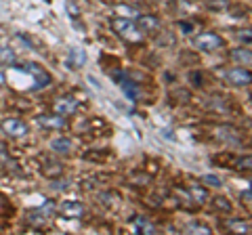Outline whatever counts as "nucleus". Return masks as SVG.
Masks as SVG:
<instances>
[{
  "mask_svg": "<svg viewBox=\"0 0 252 235\" xmlns=\"http://www.w3.org/2000/svg\"><path fill=\"white\" fill-rule=\"evenodd\" d=\"M212 208L219 210V212H231V202L223 198V195H217V198H212Z\"/></svg>",
  "mask_w": 252,
  "mask_h": 235,
  "instance_id": "ddd939ff",
  "label": "nucleus"
},
{
  "mask_svg": "<svg viewBox=\"0 0 252 235\" xmlns=\"http://www.w3.org/2000/svg\"><path fill=\"white\" fill-rule=\"evenodd\" d=\"M227 227H229L231 233H250V225L244 223V221H238V218H231V221H227Z\"/></svg>",
  "mask_w": 252,
  "mask_h": 235,
  "instance_id": "2eb2a0df",
  "label": "nucleus"
},
{
  "mask_svg": "<svg viewBox=\"0 0 252 235\" xmlns=\"http://www.w3.org/2000/svg\"><path fill=\"white\" fill-rule=\"evenodd\" d=\"M120 84H122L124 95L128 97L130 101H137V97H139V86H137L135 82H130V80H122Z\"/></svg>",
  "mask_w": 252,
  "mask_h": 235,
  "instance_id": "4468645a",
  "label": "nucleus"
},
{
  "mask_svg": "<svg viewBox=\"0 0 252 235\" xmlns=\"http://www.w3.org/2000/svg\"><path fill=\"white\" fill-rule=\"evenodd\" d=\"M116 13H120L122 17H137V11L135 9H130V6H116Z\"/></svg>",
  "mask_w": 252,
  "mask_h": 235,
  "instance_id": "4be33fe9",
  "label": "nucleus"
},
{
  "mask_svg": "<svg viewBox=\"0 0 252 235\" xmlns=\"http://www.w3.org/2000/svg\"><path fill=\"white\" fill-rule=\"evenodd\" d=\"M72 149H74V143H72V139H67V137H59V139H53L51 141V151L53 153L67 155Z\"/></svg>",
  "mask_w": 252,
  "mask_h": 235,
  "instance_id": "9d476101",
  "label": "nucleus"
},
{
  "mask_svg": "<svg viewBox=\"0 0 252 235\" xmlns=\"http://www.w3.org/2000/svg\"><path fill=\"white\" fill-rule=\"evenodd\" d=\"M0 229H2V227H0Z\"/></svg>",
  "mask_w": 252,
  "mask_h": 235,
  "instance_id": "7c9ffc66",
  "label": "nucleus"
},
{
  "mask_svg": "<svg viewBox=\"0 0 252 235\" xmlns=\"http://www.w3.org/2000/svg\"><path fill=\"white\" fill-rule=\"evenodd\" d=\"M238 38H240V40L250 42V40H252V34H238Z\"/></svg>",
  "mask_w": 252,
  "mask_h": 235,
  "instance_id": "cd10ccee",
  "label": "nucleus"
},
{
  "mask_svg": "<svg viewBox=\"0 0 252 235\" xmlns=\"http://www.w3.org/2000/svg\"><path fill=\"white\" fill-rule=\"evenodd\" d=\"M210 9L212 11H219V9H227L229 6V0H210Z\"/></svg>",
  "mask_w": 252,
  "mask_h": 235,
  "instance_id": "b1692460",
  "label": "nucleus"
},
{
  "mask_svg": "<svg viewBox=\"0 0 252 235\" xmlns=\"http://www.w3.org/2000/svg\"><path fill=\"white\" fill-rule=\"evenodd\" d=\"M225 80L233 86H248V84H252V72L246 67H231L229 72L225 74Z\"/></svg>",
  "mask_w": 252,
  "mask_h": 235,
  "instance_id": "39448f33",
  "label": "nucleus"
},
{
  "mask_svg": "<svg viewBox=\"0 0 252 235\" xmlns=\"http://www.w3.org/2000/svg\"><path fill=\"white\" fill-rule=\"evenodd\" d=\"M185 233H200V235H208L210 233V229L206 225H200V223H189L187 227H185Z\"/></svg>",
  "mask_w": 252,
  "mask_h": 235,
  "instance_id": "412c9836",
  "label": "nucleus"
},
{
  "mask_svg": "<svg viewBox=\"0 0 252 235\" xmlns=\"http://www.w3.org/2000/svg\"><path fill=\"white\" fill-rule=\"evenodd\" d=\"M179 26H181V29H185V34H191V32H193V26H191V23H185V21H181Z\"/></svg>",
  "mask_w": 252,
  "mask_h": 235,
  "instance_id": "bb28decb",
  "label": "nucleus"
},
{
  "mask_svg": "<svg viewBox=\"0 0 252 235\" xmlns=\"http://www.w3.org/2000/svg\"><path fill=\"white\" fill-rule=\"evenodd\" d=\"M135 227H137V231H143V233H147V235L158 233L156 227H154L152 223H147L145 218H135Z\"/></svg>",
  "mask_w": 252,
  "mask_h": 235,
  "instance_id": "aec40b11",
  "label": "nucleus"
},
{
  "mask_svg": "<svg viewBox=\"0 0 252 235\" xmlns=\"http://www.w3.org/2000/svg\"><path fill=\"white\" fill-rule=\"evenodd\" d=\"M231 59L238 65H252V51L250 49H233L231 51Z\"/></svg>",
  "mask_w": 252,
  "mask_h": 235,
  "instance_id": "f8f14e48",
  "label": "nucleus"
},
{
  "mask_svg": "<svg viewBox=\"0 0 252 235\" xmlns=\"http://www.w3.org/2000/svg\"><path fill=\"white\" fill-rule=\"evenodd\" d=\"M4 84H6V78H4V74H2V72H0V88H2Z\"/></svg>",
  "mask_w": 252,
  "mask_h": 235,
  "instance_id": "c756f323",
  "label": "nucleus"
},
{
  "mask_svg": "<svg viewBox=\"0 0 252 235\" xmlns=\"http://www.w3.org/2000/svg\"><path fill=\"white\" fill-rule=\"evenodd\" d=\"M61 214L65 216V218H80L84 214V206L80 202H76V200H65V202H61Z\"/></svg>",
  "mask_w": 252,
  "mask_h": 235,
  "instance_id": "1a4fd4ad",
  "label": "nucleus"
},
{
  "mask_svg": "<svg viewBox=\"0 0 252 235\" xmlns=\"http://www.w3.org/2000/svg\"><path fill=\"white\" fill-rule=\"evenodd\" d=\"M53 112L67 118L78 112V101L74 97H57L53 101Z\"/></svg>",
  "mask_w": 252,
  "mask_h": 235,
  "instance_id": "0eeeda50",
  "label": "nucleus"
},
{
  "mask_svg": "<svg viewBox=\"0 0 252 235\" xmlns=\"http://www.w3.org/2000/svg\"><path fill=\"white\" fill-rule=\"evenodd\" d=\"M67 63L69 67H84L86 63V53L84 49H69V55H67Z\"/></svg>",
  "mask_w": 252,
  "mask_h": 235,
  "instance_id": "9b49d317",
  "label": "nucleus"
},
{
  "mask_svg": "<svg viewBox=\"0 0 252 235\" xmlns=\"http://www.w3.org/2000/svg\"><path fill=\"white\" fill-rule=\"evenodd\" d=\"M6 210H11V208H9V204H6L4 198H0V216L6 214Z\"/></svg>",
  "mask_w": 252,
  "mask_h": 235,
  "instance_id": "a878e982",
  "label": "nucleus"
},
{
  "mask_svg": "<svg viewBox=\"0 0 252 235\" xmlns=\"http://www.w3.org/2000/svg\"><path fill=\"white\" fill-rule=\"evenodd\" d=\"M242 200H246V202H252V191H246V193H242Z\"/></svg>",
  "mask_w": 252,
  "mask_h": 235,
  "instance_id": "c85d7f7f",
  "label": "nucleus"
},
{
  "mask_svg": "<svg viewBox=\"0 0 252 235\" xmlns=\"http://www.w3.org/2000/svg\"><path fill=\"white\" fill-rule=\"evenodd\" d=\"M65 9H67V15L72 19H78V15H80V11H78V6L72 2V0H65Z\"/></svg>",
  "mask_w": 252,
  "mask_h": 235,
  "instance_id": "5701e85b",
  "label": "nucleus"
},
{
  "mask_svg": "<svg viewBox=\"0 0 252 235\" xmlns=\"http://www.w3.org/2000/svg\"><path fill=\"white\" fill-rule=\"evenodd\" d=\"M19 69H23V72H28L32 78H34V86L32 88L34 90H38V88H46L51 82H53V78H51V74L46 72V69L42 67V65H38V63H32V61H28V63H21L19 65Z\"/></svg>",
  "mask_w": 252,
  "mask_h": 235,
  "instance_id": "f03ea898",
  "label": "nucleus"
},
{
  "mask_svg": "<svg viewBox=\"0 0 252 235\" xmlns=\"http://www.w3.org/2000/svg\"><path fill=\"white\" fill-rule=\"evenodd\" d=\"M38 126H42L44 130H63L67 126V120L65 116H59V114H51V116H38L36 118Z\"/></svg>",
  "mask_w": 252,
  "mask_h": 235,
  "instance_id": "423d86ee",
  "label": "nucleus"
},
{
  "mask_svg": "<svg viewBox=\"0 0 252 235\" xmlns=\"http://www.w3.org/2000/svg\"><path fill=\"white\" fill-rule=\"evenodd\" d=\"M189 195H191V200H195V204H204L208 200V193L204 187H198V185H191L189 187Z\"/></svg>",
  "mask_w": 252,
  "mask_h": 235,
  "instance_id": "dca6fc26",
  "label": "nucleus"
},
{
  "mask_svg": "<svg viewBox=\"0 0 252 235\" xmlns=\"http://www.w3.org/2000/svg\"><path fill=\"white\" fill-rule=\"evenodd\" d=\"M137 28L141 34H158L160 32V19L154 15H137Z\"/></svg>",
  "mask_w": 252,
  "mask_h": 235,
  "instance_id": "6e6552de",
  "label": "nucleus"
},
{
  "mask_svg": "<svg viewBox=\"0 0 252 235\" xmlns=\"http://www.w3.org/2000/svg\"><path fill=\"white\" fill-rule=\"evenodd\" d=\"M0 63H4V65L15 63V53H13V49H9V46H4V44H0Z\"/></svg>",
  "mask_w": 252,
  "mask_h": 235,
  "instance_id": "a211bd4d",
  "label": "nucleus"
},
{
  "mask_svg": "<svg viewBox=\"0 0 252 235\" xmlns=\"http://www.w3.org/2000/svg\"><path fill=\"white\" fill-rule=\"evenodd\" d=\"M0 130L11 139H23L30 135V126L23 120H19V118H4V120H0Z\"/></svg>",
  "mask_w": 252,
  "mask_h": 235,
  "instance_id": "7ed1b4c3",
  "label": "nucleus"
},
{
  "mask_svg": "<svg viewBox=\"0 0 252 235\" xmlns=\"http://www.w3.org/2000/svg\"><path fill=\"white\" fill-rule=\"evenodd\" d=\"M200 181L204 187H212V189H220V187H223V181H220L217 175H204Z\"/></svg>",
  "mask_w": 252,
  "mask_h": 235,
  "instance_id": "6ab92c4d",
  "label": "nucleus"
},
{
  "mask_svg": "<svg viewBox=\"0 0 252 235\" xmlns=\"http://www.w3.org/2000/svg\"><path fill=\"white\" fill-rule=\"evenodd\" d=\"M223 38H220L219 34L215 32H202L193 38V46L198 51L202 53H212V51H219V49H223Z\"/></svg>",
  "mask_w": 252,
  "mask_h": 235,
  "instance_id": "20e7f679",
  "label": "nucleus"
},
{
  "mask_svg": "<svg viewBox=\"0 0 252 235\" xmlns=\"http://www.w3.org/2000/svg\"><path fill=\"white\" fill-rule=\"evenodd\" d=\"M238 168L240 170H252V155H246V158H242L238 162Z\"/></svg>",
  "mask_w": 252,
  "mask_h": 235,
  "instance_id": "393cba45",
  "label": "nucleus"
},
{
  "mask_svg": "<svg viewBox=\"0 0 252 235\" xmlns=\"http://www.w3.org/2000/svg\"><path fill=\"white\" fill-rule=\"evenodd\" d=\"M61 172H63V168H61V164H59V162H46V166H42V175H44V176H49V178L59 176Z\"/></svg>",
  "mask_w": 252,
  "mask_h": 235,
  "instance_id": "f3484780",
  "label": "nucleus"
},
{
  "mask_svg": "<svg viewBox=\"0 0 252 235\" xmlns=\"http://www.w3.org/2000/svg\"><path fill=\"white\" fill-rule=\"evenodd\" d=\"M112 28H114V32L118 36L124 38V40H128V42H139L141 38H143L141 29L137 28V23L132 19H128V17H114Z\"/></svg>",
  "mask_w": 252,
  "mask_h": 235,
  "instance_id": "f257e3e1",
  "label": "nucleus"
}]
</instances>
